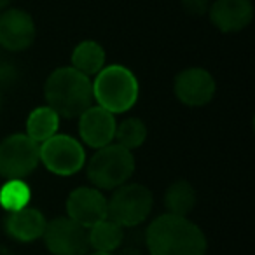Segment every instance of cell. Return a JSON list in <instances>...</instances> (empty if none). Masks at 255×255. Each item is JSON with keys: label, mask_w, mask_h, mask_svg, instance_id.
<instances>
[{"label": "cell", "mask_w": 255, "mask_h": 255, "mask_svg": "<svg viewBox=\"0 0 255 255\" xmlns=\"http://www.w3.org/2000/svg\"><path fill=\"white\" fill-rule=\"evenodd\" d=\"M39 163V143L25 133H14L0 142V177L5 180H23L37 170Z\"/></svg>", "instance_id": "8992f818"}, {"label": "cell", "mask_w": 255, "mask_h": 255, "mask_svg": "<svg viewBox=\"0 0 255 255\" xmlns=\"http://www.w3.org/2000/svg\"><path fill=\"white\" fill-rule=\"evenodd\" d=\"M196 191L187 180H177L166 189L164 194V206L171 215L187 217L196 206Z\"/></svg>", "instance_id": "ac0fdd59"}, {"label": "cell", "mask_w": 255, "mask_h": 255, "mask_svg": "<svg viewBox=\"0 0 255 255\" xmlns=\"http://www.w3.org/2000/svg\"><path fill=\"white\" fill-rule=\"evenodd\" d=\"M86 255H116V254H102V252H91V254H86Z\"/></svg>", "instance_id": "d4e9b609"}, {"label": "cell", "mask_w": 255, "mask_h": 255, "mask_svg": "<svg viewBox=\"0 0 255 255\" xmlns=\"http://www.w3.org/2000/svg\"><path fill=\"white\" fill-rule=\"evenodd\" d=\"M40 163L54 175L70 177L86 166V150L79 140L56 133L39 145Z\"/></svg>", "instance_id": "52a82bcc"}, {"label": "cell", "mask_w": 255, "mask_h": 255, "mask_svg": "<svg viewBox=\"0 0 255 255\" xmlns=\"http://www.w3.org/2000/svg\"><path fill=\"white\" fill-rule=\"evenodd\" d=\"M35 40V21L23 9L0 12V46L11 53L26 51Z\"/></svg>", "instance_id": "30bf717a"}, {"label": "cell", "mask_w": 255, "mask_h": 255, "mask_svg": "<svg viewBox=\"0 0 255 255\" xmlns=\"http://www.w3.org/2000/svg\"><path fill=\"white\" fill-rule=\"evenodd\" d=\"M208 16L212 25L222 33L245 30L254 19L252 0H215L210 4Z\"/></svg>", "instance_id": "4fadbf2b"}, {"label": "cell", "mask_w": 255, "mask_h": 255, "mask_svg": "<svg viewBox=\"0 0 255 255\" xmlns=\"http://www.w3.org/2000/svg\"><path fill=\"white\" fill-rule=\"evenodd\" d=\"M147 140V126L138 117H128L117 123L114 143L124 147L126 150H135Z\"/></svg>", "instance_id": "d6986e66"}, {"label": "cell", "mask_w": 255, "mask_h": 255, "mask_svg": "<svg viewBox=\"0 0 255 255\" xmlns=\"http://www.w3.org/2000/svg\"><path fill=\"white\" fill-rule=\"evenodd\" d=\"M47 220L44 213L32 206L18 210V212H9L4 220L5 233L16 241L21 243H30L39 238H42L46 231Z\"/></svg>", "instance_id": "5bb4252c"}, {"label": "cell", "mask_w": 255, "mask_h": 255, "mask_svg": "<svg viewBox=\"0 0 255 255\" xmlns=\"http://www.w3.org/2000/svg\"><path fill=\"white\" fill-rule=\"evenodd\" d=\"M0 109H2V95H0Z\"/></svg>", "instance_id": "484cf974"}, {"label": "cell", "mask_w": 255, "mask_h": 255, "mask_svg": "<svg viewBox=\"0 0 255 255\" xmlns=\"http://www.w3.org/2000/svg\"><path fill=\"white\" fill-rule=\"evenodd\" d=\"M46 105L63 119H77L93 105L91 79L72 67L51 72L44 86Z\"/></svg>", "instance_id": "7a4b0ae2"}, {"label": "cell", "mask_w": 255, "mask_h": 255, "mask_svg": "<svg viewBox=\"0 0 255 255\" xmlns=\"http://www.w3.org/2000/svg\"><path fill=\"white\" fill-rule=\"evenodd\" d=\"M12 0H0V12L4 11V9H7V5L11 4Z\"/></svg>", "instance_id": "cb8c5ba5"}, {"label": "cell", "mask_w": 255, "mask_h": 255, "mask_svg": "<svg viewBox=\"0 0 255 255\" xmlns=\"http://www.w3.org/2000/svg\"><path fill=\"white\" fill-rule=\"evenodd\" d=\"M32 191L25 180H7L0 187V206L5 212H18L28 206Z\"/></svg>", "instance_id": "ffe728a7"}, {"label": "cell", "mask_w": 255, "mask_h": 255, "mask_svg": "<svg viewBox=\"0 0 255 255\" xmlns=\"http://www.w3.org/2000/svg\"><path fill=\"white\" fill-rule=\"evenodd\" d=\"M105 67V49L96 40H82L72 51V68L93 77Z\"/></svg>", "instance_id": "9a60e30c"}, {"label": "cell", "mask_w": 255, "mask_h": 255, "mask_svg": "<svg viewBox=\"0 0 255 255\" xmlns=\"http://www.w3.org/2000/svg\"><path fill=\"white\" fill-rule=\"evenodd\" d=\"M58 128H60V116L47 105L37 107L30 112L28 119H26L25 135L40 145L51 136L56 135Z\"/></svg>", "instance_id": "2e32d148"}, {"label": "cell", "mask_w": 255, "mask_h": 255, "mask_svg": "<svg viewBox=\"0 0 255 255\" xmlns=\"http://www.w3.org/2000/svg\"><path fill=\"white\" fill-rule=\"evenodd\" d=\"M18 67L12 65L11 61L2 60L0 61V89L11 88L18 81Z\"/></svg>", "instance_id": "44dd1931"}, {"label": "cell", "mask_w": 255, "mask_h": 255, "mask_svg": "<svg viewBox=\"0 0 255 255\" xmlns=\"http://www.w3.org/2000/svg\"><path fill=\"white\" fill-rule=\"evenodd\" d=\"M93 102L110 114H124L133 109L138 100V79L124 65L103 67L91 81Z\"/></svg>", "instance_id": "3957f363"}, {"label": "cell", "mask_w": 255, "mask_h": 255, "mask_svg": "<svg viewBox=\"0 0 255 255\" xmlns=\"http://www.w3.org/2000/svg\"><path fill=\"white\" fill-rule=\"evenodd\" d=\"M89 182L98 191H114L135 173V157L131 150H126L117 143H110L98 149L88 161L86 168Z\"/></svg>", "instance_id": "277c9868"}, {"label": "cell", "mask_w": 255, "mask_h": 255, "mask_svg": "<svg viewBox=\"0 0 255 255\" xmlns=\"http://www.w3.org/2000/svg\"><path fill=\"white\" fill-rule=\"evenodd\" d=\"M154 206V196L142 184H124L114 189L107 199V219L123 229H131L145 222Z\"/></svg>", "instance_id": "5b68a950"}, {"label": "cell", "mask_w": 255, "mask_h": 255, "mask_svg": "<svg viewBox=\"0 0 255 255\" xmlns=\"http://www.w3.org/2000/svg\"><path fill=\"white\" fill-rule=\"evenodd\" d=\"M0 255H14V252H11L7 247H2V245H0Z\"/></svg>", "instance_id": "603a6c76"}, {"label": "cell", "mask_w": 255, "mask_h": 255, "mask_svg": "<svg viewBox=\"0 0 255 255\" xmlns=\"http://www.w3.org/2000/svg\"><path fill=\"white\" fill-rule=\"evenodd\" d=\"M81 140L91 149H102L114 143L116 136V116L98 105H91L77 117Z\"/></svg>", "instance_id": "7c38bea8"}, {"label": "cell", "mask_w": 255, "mask_h": 255, "mask_svg": "<svg viewBox=\"0 0 255 255\" xmlns=\"http://www.w3.org/2000/svg\"><path fill=\"white\" fill-rule=\"evenodd\" d=\"M67 217L89 229L107 219V198L96 187L74 189L67 198Z\"/></svg>", "instance_id": "8fae6325"}, {"label": "cell", "mask_w": 255, "mask_h": 255, "mask_svg": "<svg viewBox=\"0 0 255 255\" xmlns=\"http://www.w3.org/2000/svg\"><path fill=\"white\" fill-rule=\"evenodd\" d=\"M88 241L89 248H93V252L114 254L124 243V229L110 219H105L102 222L95 224L93 227H89Z\"/></svg>", "instance_id": "e0dca14e"}, {"label": "cell", "mask_w": 255, "mask_h": 255, "mask_svg": "<svg viewBox=\"0 0 255 255\" xmlns=\"http://www.w3.org/2000/svg\"><path fill=\"white\" fill-rule=\"evenodd\" d=\"M150 255H205L206 236L187 217L164 213L154 219L145 231Z\"/></svg>", "instance_id": "6da1fadb"}, {"label": "cell", "mask_w": 255, "mask_h": 255, "mask_svg": "<svg viewBox=\"0 0 255 255\" xmlns=\"http://www.w3.org/2000/svg\"><path fill=\"white\" fill-rule=\"evenodd\" d=\"M182 7L191 16H203L208 12L210 0H182Z\"/></svg>", "instance_id": "7402d4cb"}, {"label": "cell", "mask_w": 255, "mask_h": 255, "mask_svg": "<svg viewBox=\"0 0 255 255\" xmlns=\"http://www.w3.org/2000/svg\"><path fill=\"white\" fill-rule=\"evenodd\" d=\"M47 250L53 255H86L89 254L88 229L68 217L49 220L42 234Z\"/></svg>", "instance_id": "ba28073f"}, {"label": "cell", "mask_w": 255, "mask_h": 255, "mask_svg": "<svg viewBox=\"0 0 255 255\" xmlns=\"http://www.w3.org/2000/svg\"><path fill=\"white\" fill-rule=\"evenodd\" d=\"M215 79L206 68L191 67L178 72L173 82V91L178 102L187 107H203L215 96Z\"/></svg>", "instance_id": "9c48e42d"}]
</instances>
